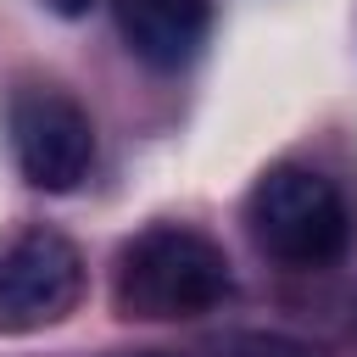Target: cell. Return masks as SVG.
Wrapping results in <instances>:
<instances>
[{
  "mask_svg": "<svg viewBox=\"0 0 357 357\" xmlns=\"http://www.w3.org/2000/svg\"><path fill=\"white\" fill-rule=\"evenodd\" d=\"M229 290H234V273L223 245L190 223H151L117 251L112 301L123 318H145V324L195 318L229 301Z\"/></svg>",
  "mask_w": 357,
  "mask_h": 357,
  "instance_id": "cell-1",
  "label": "cell"
},
{
  "mask_svg": "<svg viewBox=\"0 0 357 357\" xmlns=\"http://www.w3.org/2000/svg\"><path fill=\"white\" fill-rule=\"evenodd\" d=\"M245 223H251V240L284 268H329L351 240L346 195L318 167H301V162H279L251 184Z\"/></svg>",
  "mask_w": 357,
  "mask_h": 357,
  "instance_id": "cell-2",
  "label": "cell"
},
{
  "mask_svg": "<svg viewBox=\"0 0 357 357\" xmlns=\"http://www.w3.org/2000/svg\"><path fill=\"white\" fill-rule=\"evenodd\" d=\"M84 301V257L61 229L22 223L0 234V335L61 324Z\"/></svg>",
  "mask_w": 357,
  "mask_h": 357,
  "instance_id": "cell-3",
  "label": "cell"
},
{
  "mask_svg": "<svg viewBox=\"0 0 357 357\" xmlns=\"http://www.w3.org/2000/svg\"><path fill=\"white\" fill-rule=\"evenodd\" d=\"M6 134H11V156L22 167V178L33 190H78L89 178V162H95V128H89V112L50 89V84H28L11 95L6 106Z\"/></svg>",
  "mask_w": 357,
  "mask_h": 357,
  "instance_id": "cell-4",
  "label": "cell"
},
{
  "mask_svg": "<svg viewBox=\"0 0 357 357\" xmlns=\"http://www.w3.org/2000/svg\"><path fill=\"white\" fill-rule=\"evenodd\" d=\"M123 45L145 67H184L212 33V0H112Z\"/></svg>",
  "mask_w": 357,
  "mask_h": 357,
  "instance_id": "cell-5",
  "label": "cell"
},
{
  "mask_svg": "<svg viewBox=\"0 0 357 357\" xmlns=\"http://www.w3.org/2000/svg\"><path fill=\"white\" fill-rule=\"evenodd\" d=\"M139 357H318L307 340L296 335H262V329H245V335H218V340H201L190 351H139Z\"/></svg>",
  "mask_w": 357,
  "mask_h": 357,
  "instance_id": "cell-6",
  "label": "cell"
}]
</instances>
